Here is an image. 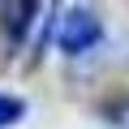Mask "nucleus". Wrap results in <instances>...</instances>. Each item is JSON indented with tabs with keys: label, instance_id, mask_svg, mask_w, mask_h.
<instances>
[{
	"label": "nucleus",
	"instance_id": "obj_1",
	"mask_svg": "<svg viewBox=\"0 0 129 129\" xmlns=\"http://www.w3.org/2000/svg\"><path fill=\"white\" fill-rule=\"evenodd\" d=\"M99 35H103L99 17H95L90 9H82V5L64 9V13L56 17V47H60L64 56H82V52H90V47L99 43Z\"/></svg>",
	"mask_w": 129,
	"mask_h": 129
},
{
	"label": "nucleus",
	"instance_id": "obj_2",
	"mask_svg": "<svg viewBox=\"0 0 129 129\" xmlns=\"http://www.w3.org/2000/svg\"><path fill=\"white\" fill-rule=\"evenodd\" d=\"M35 13H43V5H0V22H5V30L13 39L35 22Z\"/></svg>",
	"mask_w": 129,
	"mask_h": 129
},
{
	"label": "nucleus",
	"instance_id": "obj_3",
	"mask_svg": "<svg viewBox=\"0 0 129 129\" xmlns=\"http://www.w3.org/2000/svg\"><path fill=\"white\" fill-rule=\"evenodd\" d=\"M22 112H26V103H22V99H13V95H0V129L17 125V120H22Z\"/></svg>",
	"mask_w": 129,
	"mask_h": 129
}]
</instances>
